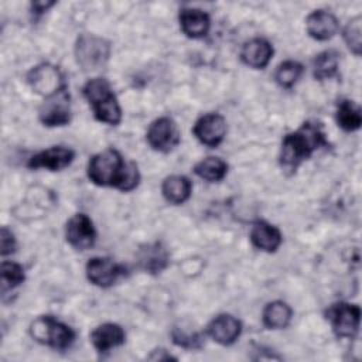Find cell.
I'll return each instance as SVG.
<instances>
[{
	"label": "cell",
	"instance_id": "cell-21",
	"mask_svg": "<svg viewBox=\"0 0 362 362\" xmlns=\"http://www.w3.org/2000/svg\"><path fill=\"white\" fill-rule=\"evenodd\" d=\"M139 263L146 272L160 273L168 263V253L160 243L148 245L140 250Z\"/></svg>",
	"mask_w": 362,
	"mask_h": 362
},
{
	"label": "cell",
	"instance_id": "cell-10",
	"mask_svg": "<svg viewBox=\"0 0 362 362\" xmlns=\"http://www.w3.org/2000/svg\"><path fill=\"white\" fill-rule=\"evenodd\" d=\"M66 240L76 250H86L95 245L96 230L90 218L85 214L74 215L65 229Z\"/></svg>",
	"mask_w": 362,
	"mask_h": 362
},
{
	"label": "cell",
	"instance_id": "cell-3",
	"mask_svg": "<svg viewBox=\"0 0 362 362\" xmlns=\"http://www.w3.org/2000/svg\"><path fill=\"white\" fill-rule=\"evenodd\" d=\"M83 95L93 109L99 122L116 126L122 120V110L117 99L105 78H93L83 86Z\"/></svg>",
	"mask_w": 362,
	"mask_h": 362
},
{
	"label": "cell",
	"instance_id": "cell-30",
	"mask_svg": "<svg viewBox=\"0 0 362 362\" xmlns=\"http://www.w3.org/2000/svg\"><path fill=\"white\" fill-rule=\"evenodd\" d=\"M0 242H1V255L6 256L8 253H13L16 250V239L14 235L7 229L1 228V235H0Z\"/></svg>",
	"mask_w": 362,
	"mask_h": 362
},
{
	"label": "cell",
	"instance_id": "cell-6",
	"mask_svg": "<svg viewBox=\"0 0 362 362\" xmlns=\"http://www.w3.org/2000/svg\"><path fill=\"white\" fill-rule=\"evenodd\" d=\"M361 308L355 304L337 303L328 310V318L332 329L339 338H352L359 328Z\"/></svg>",
	"mask_w": 362,
	"mask_h": 362
},
{
	"label": "cell",
	"instance_id": "cell-15",
	"mask_svg": "<svg viewBox=\"0 0 362 362\" xmlns=\"http://www.w3.org/2000/svg\"><path fill=\"white\" fill-rule=\"evenodd\" d=\"M307 33L320 41L329 40L338 30V20L337 17L325 10H315L308 14L305 20Z\"/></svg>",
	"mask_w": 362,
	"mask_h": 362
},
{
	"label": "cell",
	"instance_id": "cell-20",
	"mask_svg": "<svg viewBox=\"0 0 362 362\" xmlns=\"http://www.w3.org/2000/svg\"><path fill=\"white\" fill-rule=\"evenodd\" d=\"M191 181L184 175H170L163 181V195L171 204H182L191 195Z\"/></svg>",
	"mask_w": 362,
	"mask_h": 362
},
{
	"label": "cell",
	"instance_id": "cell-22",
	"mask_svg": "<svg viewBox=\"0 0 362 362\" xmlns=\"http://www.w3.org/2000/svg\"><path fill=\"white\" fill-rule=\"evenodd\" d=\"M291 308L284 301H272L263 310V322L267 328L281 329L290 324Z\"/></svg>",
	"mask_w": 362,
	"mask_h": 362
},
{
	"label": "cell",
	"instance_id": "cell-23",
	"mask_svg": "<svg viewBox=\"0 0 362 362\" xmlns=\"http://www.w3.org/2000/svg\"><path fill=\"white\" fill-rule=\"evenodd\" d=\"M338 126L346 132H354L361 127L362 115L358 105L352 100H342L337 109Z\"/></svg>",
	"mask_w": 362,
	"mask_h": 362
},
{
	"label": "cell",
	"instance_id": "cell-29",
	"mask_svg": "<svg viewBox=\"0 0 362 362\" xmlns=\"http://www.w3.org/2000/svg\"><path fill=\"white\" fill-rule=\"evenodd\" d=\"M173 339L177 345L184 346V348H199L202 338L199 334L192 332V334H187L178 328H175L173 331Z\"/></svg>",
	"mask_w": 362,
	"mask_h": 362
},
{
	"label": "cell",
	"instance_id": "cell-24",
	"mask_svg": "<svg viewBox=\"0 0 362 362\" xmlns=\"http://www.w3.org/2000/svg\"><path fill=\"white\" fill-rule=\"evenodd\" d=\"M194 171L198 177L209 181V182H215V181H221L226 175L228 165L219 157H208V158L199 161L195 165Z\"/></svg>",
	"mask_w": 362,
	"mask_h": 362
},
{
	"label": "cell",
	"instance_id": "cell-4",
	"mask_svg": "<svg viewBox=\"0 0 362 362\" xmlns=\"http://www.w3.org/2000/svg\"><path fill=\"white\" fill-rule=\"evenodd\" d=\"M30 332L37 342L55 349H66L75 339L74 329L51 315L38 317L31 324Z\"/></svg>",
	"mask_w": 362,
	"mask_h": 362
},
{
	"label": "cell",
	"instance_id": "cell-5",
	"mask_svg": "<svg viewBox=\"0 0 362 362\" xmlns=\"http://www.w3.org/2000/svg\"><path fill=\"white\" fill-rule=\"evenodd\" d=\"M110 55V44L93 34H81L75 44V58L85 72L103 68Z\"/></svg>",
	"mask_w": 362,
	"mask_h": 362
},
{
	"label": "cell",
	"instance_id": "cell-26",
	"mask_svg": "<svg viewBox=\"0 0 362 362\" xmlns=\"http://www.w3.org/2000/svg\"><path fill=\"white\" fill-rule=\"evenodd\" d=\"M0 274H1V293L3 294H6L8 290H13L17 286H20L25 279L24 269L18 263H13V262H3Z\"/></svg>",
	"mask_w": 362,
	"mask_h": 362
},
{
	"label": "cell",
	"instance_id": "cell-28",
	"mask_svg": "<svg viewBox=\"0 0 362 362\" xmlns=\"http://www.w3.org/2000/svg\"><path fill=\"white\" fill-rule=\"evenodd\" d=\"M361 16L354 17L348 21V24L344 28V40L348 45V48L355 54L359 55L362 49V27H361Z\"/></svg>",
	"mask_w": 362,
	"mask_h": 362
},
{
	"label": "cell",
	"instance_id": "cell-16",
	"mask_svg": "<svg viewBox=\"0 0 362 362\" xmlns=\"http://www.w3.org/2000/svg\"><path fill=\"white\" fill-rule=\"evenodd\" d=\"M273 55L272 44L264 38H253L247 41L240 52L242 61L256 69L264 68Z\"/></svg>",
	"mask_w": 362,
	"mask_h": 362
},
{
	"label": "cell",
	"instance_id": "cell-9",
	"mask_svg": "<svg viewBox=\"0 0 362 362\" xmlns=\"http://www.w3.org/2000/svg\"><path fill=\"white\" fill-rule=\"evenodd\" d=\"M30 86L40 95L48 98L65 88L62 75L58 68L49 64H41L30 71L27 75Z\"/></svg>",
	"mask_w": 362,
	"mask_h": 362
},
{
	"label": "cell",
	"instance_id": "cell-7",
	"mask_svg": "<svg viewBox=\"0 0 362 362\" xmlns=\"http://www.w3.org/2000/svg\"><path fill=\"white\" fill-rule=\"evenodd\" d=\"M71 119V105L66 86L45 98L40 109V120L45 126H64Z\"/></svg>",
	"mask_w": 362,
	"mask_h": 362
},
{
	"label": "cell",
	"instance_id": "cell-11",
	"mask_svg": "<svg viewBox=\"0 0 362 362\" xmlns=\"http://www.w3.org/2000/svg\"><path fill=\"white\" fill-rule=\"evenodd\" d=\"M192 132L205 146L216 147L225 137L226 122L219 113H208L197 120Z\"/></svg>",
	"mask_w": 362,
	"mask_h": 362
},
{
	"label": "cell",
	"instance_id": "cell-12",
	"mask_svg": "<svg viewBox=\"0 0 362 362\" xmlns=\"http://www.w3.org/2000/svg\"><path fill=\"white\" fill-rule=\"evenodd\" d=\"M124 273V269L106 257H92L86 264V276L99 287H110Z\"/></svg>",
	"mask_w": 362,
	"mask_h": 362
},
{
	"label": "cell",
	"instance_id": "cell-14",
	"mask_svg": "<svg viewBox=\"0 0 362 362\" xmlns=\"http://www.w3.org/2000/svg\"><path fill=\"white\" fill-rule=\"evenodd\" d=\"M242 324L238 318L229 314H221L208 325V335L221 345L233 344L240 335Z\"/></svg>",
	"mask_w": 362,
	"mask_h": 362
},
{
	"label": "cell",
	"instance_id": "cell-25",
	"mask_svg": "<svg viewBox=\"0 0 362 362\" xmlns=\"http://www.w3.org/2000/svg\"><path fill=\"white\" fill-rule=\"evenodd\" d=\"M338 64H339L338 52L328 49V51L318 54L313 62L314 76L320 81L334 76L338 71Z\"/></svg>",
	"mask_w": 362,
	"mask_h": 362
},
{
	"label": "cell",
	"instance_id": "cell-8",
	"mask_svg": "<svg viewBox=\"0 0 362 362\" xmlns=\"http://www.w3.org/2000/svg\"><path fill=\"white\" fill-rule=\"evenodd\" d=\"M148 144L161 153H168L180 143V132L177 124L170 117L154 120L147 130Z\"/></svg>",
	"mask_w": 362,
	"mask_h": 362
},
{
	"label": "cell",
	"instance_id": "cell-13",
	"mask_svg": "<svg viewBox=\"0 0 362 362\" xmlns=\"http://www.w3.org/2000/svg\"><path fill=\"white\" fill-rule=\"evenodd\" d=\"M74 157H75L74 150L64 146H55L33 156L28 161V167L48 168L51 171H58L68 167L72 163Z\"/></svg>",
	"mask_w": 362,
	"mask_h": 362
},
{
	"label": "cell",
	"instance_id": "cell-1",
	"mask_svg": "<svg viewBox=\"0 0 362 362\" xmlns=\"http://www.w3.org/2000/svg\"><path fill=\"white\" fill-rule=\"evenodd\" d=\"M88 177L96 185L115 187L124 192L134 189L140 181L137 164L133 161L124 163L115 148H106L89 160Z\"/></svg>",
	"mask_w": 362,
	"mask_h": 362
},
{
	"label": "cell",
	"instance_id": "cell-27",
	"mask_svg": "<svg viewBox=\"0 0 362 362\" xmlns=\"http://www.w3.org/2000/svg\"><path fill=\"white\" fill-rule=\"evenodd\" d=\"M303 74V65L296 61L281 62L274 74L276 82L283 88H291Z\"/></svg>",
	"mask_w": 362,
	"mask_h": 362
},
{
	"label": "cell",
	"instance_id": "cell-19",
	"mask_svg": "<svg viewBox=\"0 0 362 362\" xmlns=\"http://www.w3.org/2000/svg\"><path fill=\"white\" fill-rule=\"evenodd\" d=\"M250 240L260 250L274 252L281 243V233L276 226L264 221H259L252 228Z\"/></svg>",
	"mask_w": 362,
	"mask_h": 362
},
{
	"label": "cell",
	"instance_id": "cell-17",
	"mask_svg": "<svg viewBox=\"0 0 362 362\" xmlns=\"http://www.w3.org/2000/svg\"><path fill=\"white\" fill-rule=\"evenodd\" d=\"M180 25L184 34L191 38L205 37L209 31V17L198 8H182L180 11Z\"/></svg>",
	"mask_w": 362,
	"mask_h": 362
},
{
	"label": "cell",
	"instance_id": "cell-18",
	"mask_svg": "<svg viewBox=\"0 0 362 362\" xmlns=\"http://www.w3.org/2000/svg\"><path fill=\"white\" fill-rule=\"evenodd\" d=\"M124 338L126 335L122 327L113 322L102 324L96 327L90 334L92 344L99 352H107L109 349L122 345L124 342Z\"/></svg>",
	"mask_w": 362,
	"mask_h": 362
},
{
	"label": "cell",
	"instance_id": "cell-31",
	"mask_svg": "<svg viewBox=\"0 0 362 362\" xmlns=\"http://www.w3.org/2000/svg\"><path fill=\"white\" fill-rule=\"evenodd\" d=\"M54 3L52 1H34L33 3V8H34V11L37 13V14H41V13H44L48 7H51Z\"/></svg>",
	"mask_w": 362,
	"mask_h": 362
},
{
	"label": "cell",
	"instance_id": "cell-2",
	"mask_svg": "<svg viewBox=\"0 0 362 362\" xmlns=\"http://www.w3.org/2000/svg\"><path fill=\"white\" fill-rule=\"evenodd\" d=\"M321 146H327L325 134L321 130V124L314 122H305L298 130L287 134L283 139L280 164L284 168L296 170L303 160L308 158Z\"/></svg>",
	"mask_w": 362,
	"mask_h": 362
}]
</instances>
